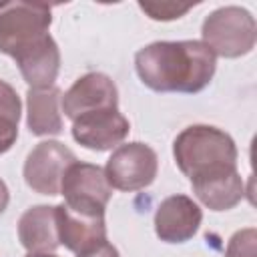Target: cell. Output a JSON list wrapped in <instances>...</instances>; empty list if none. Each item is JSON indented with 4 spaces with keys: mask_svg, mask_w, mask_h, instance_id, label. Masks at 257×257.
I'll return each instance as SVG.
<instances>
[{
    "mask_svg": "<svg viewBox=\"0 0 257 257\" xmlns=\"http://www.w3.org/2000/svg\"><path fill=\"white\" fill-rule=\"evenodd\" d=\"M145 86L157 92H201L215 76L217 56L201 40H159L135 54Z\"/></svg>",
    "mask_w": 257,
    "mask_h": 257,
    "instance_id": "cell-1",
    "label": "cell"
},
{
    "mask_svg": "<svg viewBox=\"0 0 257 257\" xmlns=\"http://www.w3.org/2000/svg\"><path fill=\"white\" fill-rule=\"evenodd\" d=\"M179 171L193 185L237 173V145L229 133L211 124H191L173 141Z\"/></svg>",
    "mask_w": 257,
    "mask_h": 257,
    "instance_id": "cell-2",
    "label": "cell"
},
{
    "mask_svg": "<svg viewBox=\"0 0 257 257\" xmlns=\"http://www.w3.org/2000/svg\"><path fill=\"white\" fill-rule=\"evenodd\" d=\"M52 12L40 2H0V52L18 58L50 36Z\"/></svg>",
    "mask_w": 257,
    "mask_h": 257,
    "instance_id": "cell-3",
    "label": "cell"
},
{
    "mask_svg": "<svg viewBox=\"0 0 257 257\" xmlns=\"http://www.w3.org/2000/svg\"><path fill=\"white\" fill-rule=\"evenodd\" d=\"M201 38L215 56L239 58L253 50L257 24L249 10L241 6H223L203 20Z\"/></svg>",
    "mask_w": 257,
    "mask_h": 257,
    "instance_id": "cell-4",
    "label": "cell"
},
{
    "mask_svg": "<svg viewBox=\"0 0 257 257\" xmlns=\"http://www.w3.org/2000/svg\"><path fill=\"white\" fill-rule=\"evenodd\" d=\"M64 205L76 213L100 217L112 197V187L106 181L104 169L90 163H72L60 183Z\"/></svg>",
    "mask_w": 257,
    "mask_h": 257,
    "instance_id": "cell-5",
    "label": "cell"
},
{
    "mask_svg": "<svg viewBox=\"0 0 257 257\" xmlns=\"http://www.w3.org/2000/svg\"><path fill=\"white\" fill-rule=\"evenodd\" d=\"M159 173V157L157 153L141 143H122L118 145L104 165L106 181L112 189L133 193L149 187Z\"/></svg>",
    "mask_w": 257,
    "mask_h": 257,
    "instance_id": "cell-6",
    "label": "cell"
},
{
    "mask_svg": "<svg viewBox=\"0 0 257 257\" xmlns=\"http://www.w3.org/2000/svg\"><path fill=\"white\" fill-rule=\"evenodd\" d=\"M76 163V155L60 141H42L26 157L22 175L26 185L40 195H60V183L66 169Z\"/></svg>",
    "mask_w": 257,
    "mask_h": 257,
    "instance_id": "cell-7",
    "label": "cell"
},
{
    "mask_svg": "<svg viewBox=\"0 0 257 257\" xmlns=\"http://www.w3.org/2000/svg\"><path fill=\"white\" fill-rule=\"evenodd\" d=\"M66 118L76 120L82 114L118 108V90L114 80L104 72H86L78 76L60 100Z\"/></svg>",
    "mask_w": 257,
    "mask_h": 257,
    "instance_id": "cell-8",
    "label": "cell"
},
{
    "mask_svg": "<svg viewBox=\"0 0 257 257\" xmlns=\"http://www.w3.org/2000/svg\"><path fill=\"white\" fill-rule=\"evenodd\" d=\"M72 139L90 151H110L128 137L131 122L118 108L96 110L72 120Z\"/></svg>",
    "mask_w": 257,
    "mask_h": 257,
    "instance_id": "cell-9",
    "label": "cell"
},
{
    "mask_svg": "<svg viewBox=\"0 0 257 257\" xmlns=\"http://www.w3.org/2000/svg\"><path fill=\"white\" fill-rule=\"evenodd\" d=\"M203 211L187 195H171L155 211V233L165 243H185L201 227Z\"/></svg>",
    "mask_w": 257,
    "mask_h": 257,
    "instance_id": "cell-10",
    "label": "cell"
},
{
    "mask_svg": "<svg viewBox=\"0 0 257 257\" xmlns=\"http://www.w3.org/2000/svg\"><path fill=\"white\" fill-rule=\"evenodd\" d=\"M56 227H58L60 245H64L68 251L76 255L90 251L106 241L104 215L100 217L82 215L68 209L64 203L56 205Z\"/></svg>",
    "mask_w": 257,
    "mask_h": 257,
    "instance_id": "cell-11",
    "label": "cell"
},
{
    "mask_svg": "<svg viewBox=\"0 0 257 257\" xmlns=\"http://www.w3.org/2000/svg\"><path fill=\"white\" fill-rule=\"evenodd\" d=\"M18 239L28 253H54L60 247L56 205H34L18 219Z\"/></svg>",
    "mask_w": 257,
    "mask_h": 257,
    "instance_id": "cell-12",
    "label": "cell"
},
{
    "mask_svg": "<svg viewBox=\"0 0 257 257\" xmlns=\"http://www.w3.org/2000/svg\"><path fill=\"white\" fill-rule=\"evenodd\" d=\"M62 90L58 86L28 88L26 92V124L36 137H52L62 133Z\"/></svg>",
    "mask_w": 257,
    "mask_h": 257,
    "instance_id": "cell-13",
    "label": "cell"
},
{
    "mask_svg": "<svg viewBox=\"0 0 257 257\" xmlns=\"http://www.w3.org/2000/svg\"><path fill=\"white\" fill-rule=\"evenodd\" d=\"M14 62L30 88H48L54 86V80L60 70V50L56 40L48 36L42 44L24 52Z\"/></svg>",
    "mask_w": 257,
    "mask_h": 257,
    "instance_id": "cell-14",
    "label": "cell"
},
{
    "mask_svg": "<svg viewBox=\"0 0 257 257\" xmlns=\"http://www.w3.org/2000/svg\"><path fill=\"white\" fill-rule=\"evenodd\" d=\"M193 193L207 209L229 211L243 201L245 185L237 171L227 177H219V179H213V181H207L201 185H193Z\"/></svg>",
    "mask_w": 257,
    "mask_h": 257,
    "instance_id": "cell-15",
    "label": "cell"
},
{
    "mask_svg": "<svg viewBox=\"0 0 257 257\" xmlns=\"http://www.w3.org/2000/svg\"><path fill=\"white\" fill-rule=\"evenodd\" d=\"M225 257H257V229L245 227L231 235Z\"/></svg>",
    "mask_w": 257,
    "mask_h": 257,
    "instance_id": "cell-16",
    "label": "cell"
},
{
    "mask_svg": "<svg viewBox=\"0 0 257 257\" xmlns=\"http://www.w3.org/2000/svg\"><path fill=\"white\" fill-rule=\"evenodd\" d=\"M139 8L149 14L153 20H175L187 14L193 4H177V2H139Z\"/></svg>",
    "mask_w": 257,
    "mask_h": 257,
    "instance_id": "cell-17",
    "label": "cell"
},
{
    "mask_svg": "<svg viewBox=\"0 0 257 257\" xmlns=\"http://www.w3.org/2000/svg\"><path fill=\"white\" fill-rule=\"evenodd\" d=\"M20 112H22V104H20L18 92L14 90L12 84H8L6 80H0V116L18 122Z\"/></svg>",
    "mask_w": 257,
    "mask_h": 257,
    "instance_id": "cell-18",
    "label": "cell"
},
{
    "mask_svg": "<svg viewBox=\"0 0 257 257\" xmlns=\"http://www.w3.org/2000/svg\"><path fill=\"white\" fill-rule=\"evenodd\" d=\"M18 139V122L0 116V155L8 153Z\"/></svg>",
    "mask_w": 257,
    "mask_h": 257,
    "instance_id": "cell-19",
    "label": "cell"
},
{
    "mask_svg": "<svg viewBox=\"0 0 257 257\" xmlns=\"http://www.w3.org/2000/svg\"><path fill=\"white\" fill-rule=\"evenodd\" d=\"M76 257H120V255H118V249L112 243L104 241L102 245H98V247H94L90 251H84V253H80Z\"/></svg>",
    "mask_w": 257,
    "mask_h": 257,
    "instance_id": "cell-20",
    "label": "cell"
},
{
    "mask_svg": "<svg viewBox=\"0 0 257 257\" xmlns=\"http://www.w3.org/2000/svg\"><path fill=\"white\" fill-rule=\"evenodd\" d=\"M8 201H10V193H8V187H6V183L0 179V215L6 211V207H8Z\"/></svg>",
    "mask_w": 257,
    "mask_h": 257,
    "instance_id": "cell-21",
    "label": "cell"
},
{
    "mask_svg": "<svg viewBox=\"0 0 257 257\" xmlns=\"http://www.w3.org/2000/svg\"><path fill=\"white\" fill-rule=\"evenodd\" d=\"M24 257H58V255H54V253H28Z\"/></svg>",
    "mask_w": 257,
    "mask_h": 257,
    "instance_id": "cell-22",
    "label": "cell"
}]
</instances>
